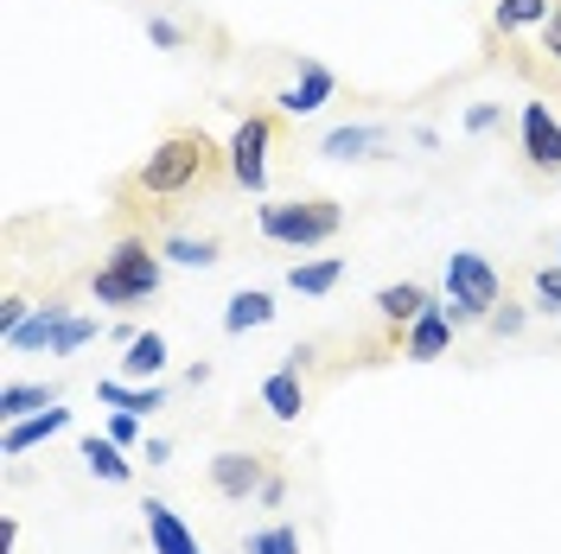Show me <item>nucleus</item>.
<instances>
[{"label":"nucleus","instance_id":"obj_1","mask_svg":"<svg viewBox=\"0 0 561 554\" xmlns=\"http://www.w3.org/2000/svg\"><path fill=\"white\" fill-rule=\"evenodd\" d=\"M230 178V147H217L205 128H173L135 173V192L147 198H198Z\"/></svg>","mask_w":561,"mask_h":554},{"label":"nucleus","instance_id":"obj_2","mask_svg":"<svg viewBox=\"0 0 561 554\" xmlns=\"http://www.w3.org/2000/svg\"><path fill=\"white\" fill-rule=\"evenodd\" d=\"M90 293H96V307L153 300V293H160V255L147 249V236H122V243L108 249V262L90 275Z\"/></svg>","mask_w":561,"mask_h":554},{"label":"nucleus","instance_id":"obj_3","mask_svg":"<svg viewBox=\"0 0 561 554\" xmlns=\"http://www.w3.org/2000/svg\"><path fill=\"white\" fill-rule=\"evenodd\" d=\"M345 210L339 198H280V205H262V236L280 249H319L339 236Z\"/></svg>","mask_w":561,"mask_h":554},{"label":"nucleus","instance_id":"obj_4","mask_svg":"<svg viewBox=\"0 0 561 554\" xmlns=\"http://www.w3.org/2000/svg\"><path fill=\"white\" fill-rule=\"evenodd\" d=\"M497 300H504V280H497V268H491L485 255H472V249L447 255V312H454V325L491 319Z\"/></svg>","mask_w":561,"mask_h":554},{"label":"nucleus","instance_id":"obj_5","mask_svg":"<svg viewBox=\"0 0 561 554\" xmlns=\"http://www.w3.org/2000/svg\"><path fill=\"white\" fill-rule=\"evenodd\" d=\"M275 135H280L275 115H243L237 122V135H230V178L243 192H262L268 185V147H275Z\"/></svg>","mask_w":561,"mask_h":554},{"label":"nucleus","instance_id":"obj_6","mask_svg":"<svg viewBox=\"0 0 561 554\" xmlns=\"http://www.w3.org/2000/svg\"><path fill=\"white\" fill-rule=\"evenodd\" d=\"M268 452H217L210 459V490L224 497V504H249V497H262L268 485Z\"/></svg>","mask_w":561,"mask_h":554},{"label":"nucleus","instance_id":"obj_7","mask_svg":"<svg viewBox=\"0 0 561 554\" xmlns=\"http://www.w3.org/2000/svg\"><path fill=\"white\" fill-rule=\"evenodd\" d=\"M524 160L536 173H561V122L549 103H524Z\"/></svg>","mask_w":561,"mask_h":554},{"label":"nucleus","instance_id":"obj_8","mask_svg":"<svg viewBox=\"0 0 561 554\" xmlns=\"http://www.w3.org/2000/svg\"><path fill=\"white\" fill-rule=\"evenodd\" d=\"M427 307H434V293H427L421 280H389V287H377V319L396 332V350H402V332H409Z\"/></svg>","mask_w":561,"mask_h":554},{"label":"nucleus","instance_id":"obj_9","mask_svg":"<svg viewBox=\"0 0 561 554\" xmlns=\"http://www.w3.org/2000/svg\"><path fill=\"white\" fill-rule=\"evenodd\" d=\"M300 363H307V350H294L287 363H280L275 377L262 382V408L275 420H300L307 415V389H300Z\"/></svg>","mask_w":561,"mask_h":554},{"label":"nucleus","instance_id":"obj_10","mask_svg":"<svg viewBox=\"0 0 561 554\" xmlns=\"http://www.w3.org/2000/svg\"><path fill=\"white\" fill-rule=\"evenodd\" d=\"M447 345H454V312L447 307H427L415 325L402 332V357H409V363H434Z\"/></svg>","mask_w":561,"mask_h":554},{"label":"nucleus","instance_id":"obj_11","mask_svg":"<svg viewBox=\"0 0 561 554\" xmlns=\"http://www.w3.org/2000/svg\"><path fill=\"white\" fill-rule=\"evenodd\" d=\"M140 522H147L153 554H205V549H198V535H192V529L173 517V504H160V497H147V504H140Z\"/></svg>","mask_w":561,"mask_h":554},{"label":"nucleus","instance_id":"obj_12","mask_svg":"<svg viewBox=\"0 0 561 554\" xmlns=\"http://www.w3.org/2000/svg\"><path fill=\"white\" fill-rule=\"evenodd\" d=\"M70 427V408H38V415H26V420H7V440H0V452L7 459H20V452H33V447H45L51 434H65Z\"/></svg>","mask_w":561,"mask_h":554},{"label":"nucleus","instance_id":"obj_13","mask_svg":"<svg viewBox=\"0 0 561 554\" xmlns=\"http://www.w3.org/2000/svg\"><path fill=\"white\" fill-rule=\"evenodd\" d=\"M65 325H70V307H65V300H51V307H33V312H26V325L7 338V350H51Z\"/></svg>","mask_w":561,"mask_h":554},{"label":"nucleus","instance_id":"obj_14","mask_svg":"<svg viewBox=\"0 0 561 554\" xmlns=\"http://www.w3.org/2000/svg\"><path fill=\"white\" fill-rule=\"evenodd\" d=\"M332 90H339V77H332L325 65H313V58H307V65H300V83L280 96V108H287V115H313V108L332 103Z\"/></svg>","mask_w":561,"mask_h":554},{"label":"nucleus","instance_id":"obj_15","mask_svg":"<svg viewBox=\"0 0 561 554\" xmlns=\"http://www.w3.org/2000/svg\"><path fill=\"white\" fill-rule=\"evenodd\" d=\"M383 147H389L383 128H332V135L319 140V153H325V160H377Z\"/></svg>","mask_w":561,"mask_h":554},{"label":"nucleus","instance_id":"obj_16","mask_svg":"<svg viewBox=\"0 0 561 554\" xmlns=\"http://www.w3.org/2000/svg\"><path fill=\"white\" fill-rule=\"evenodd\" d=\"M83 465H90L103 485H128V478H135V465H128V447H115L108 434H103V440H96V434L83 440Z\"/></svg>","mask_w":561,"mask_h":554},{"label":"nucleus","instance_id":"obj_17","mask_svg":"<svg viewBox=\"0 0 561 554\" xmlns=\"http://www.w3.org/2000/svg\"><path fill=\"white\" fill-rule=\"evenodd\" d=\"M96 402H108V408H128V415H153V408H167V389L160 382H147V389H128V382H96Z\"/></svg>","mask_w":561,"mask_h":554},{"label":"nucleus","instance_id":"obj_18","mask_svg":"<svg viewBox=\"0 0 561 554\" xmlns=\"http://www.w3.org/2000/svg\"><path fill=\"white\" fill-rule=\"evenodd\" d=\"M339 280H345V262H339V255H319V262H294V268H287V287H294V293H332V287H339Z\"/></svg>","mask_w":561,"mask_h":554},{"label":"nucleus","instance_id":"obj_19","mask_svg":"<svg viewBox=\"0 0 561 554\" xmlns=\"http://www.w3.org/2000/svg\"><path fill=\"white\" fill-rule=\"evenodd\" d=\"M51 402H58L51 382H7V389H0V415L7 420H26V415H38V408H51Z\"/></svg>","mask_w":561,"mask_h":554},{"label":"nucleus","instance_id":"obj_20","mask_svg":"<svg viewBox=\"0 0 561 554\" xmlns=\"http://www.w3.org/2000/svg\"><path fill=\"white\" fill-rule=\"evenodd\" d=\"M268 319H275V300H268L262 287H243V293L224 307V332L237 338V332H249V325H268Z\"/></svg>","mask_w":561,"mask_h":554},{"label":"nucleus","instance_id":"obj_21","mask_svg":"<svg viewBox=\"0 0 561 554\" xmlns=\"http://www.w3.org/2000/svg\"><path fill=\"white\" fill-rule=\"evenodd\" d=\"M122 370H128V377H160V370H167V338H160V332H140L135 345H128V357H122Z\"/></svg>","mask_w":561,"mask_h":554},{"label":"nucleus","instance_id":"obj_22","mask_svg":"<svg viewBox=\"0 0 561 554\" xmlns=\"http://www.w3.org/2000/svg\"><path fill=\"white\" fill-rule=\"evenodd\" d=\"M556 13V0H497V33H524V26H542Z\"/></svg>","mask_w":561,"mask_h":554},{"label":"nucleus","instance_id":"obj_23","mask_svg":"<svg viewBox=\"0 0 561 554\" xmlns=\"http://www.w3.org/2000/svg\"><path fill=\"white\" fill-rule=\"evenodd\" d=\"M160 255H167V262H185V268H210V262H217V236H167Z\"/></svg>","mask_w":561,"mask_h":554},{"label":"nucleus","instance_id":"obj_24","mask_svg":"<svg viewBox=\"0 0 561 554\" xmlns=\"http://www.w3.org/2000/svg\"><path fill=\"white\" fill-rule=\"evenodd\" d=\"M249 554H300V529L294 522H268L249 535Z\"/></svg>","mask_w":561,"mask_h":554},{"label":"nucleus","instance_id":"obj_25","mask_svg":"<svg viewBox=\"0 0 561 554\" xmlns=\"http://www.w3.org/2000/svg\"><path fill=\"white\" fill-rule=\"evenodd\" d=\"M529 287H536V312H561V262L556 268H536Z\"/></svg>","mask_w":561,"mask_h":554},{"label":"nucleus","instance_id":"obj_26","mask_svg":"<svg viewBox=\"0 0 561 554\" xmlns=\"http://www.w3.org/2000/svg\"><path fill=\"white\" fill-rule=\"evenodd\" d=\"M96 332H103L96 319H77V312H70V325H65V332H58V345H51V350H58V357H70V350H83V345H90Z\"/></svg>","mask_w":561,"mask_h":554},{"label":"nucleus","instance_id":"obj_27","mask_svg":"<svg viewBox=\"0 0 561 554\" xmlns=\"http://www.w3.org/2000/svg\"><path fill=\"white\" fill-rule=\"evenodd\" d=\"M485 325L497 338H517V332H524V307H517V300H497V312H491Z\"/></svg>","mask_w":561,"mask_h":554},{"label":"nucleus","instance_id":"obj_28","mask_svg":"<svg viewBox=\"0 0 561 554\" xmlns=\"http://www.w3.org/2000/svg\"><path fill=\"white\" fill-rule=\"evenodd\" d=\"M135 434H140V415H128V408L108 415V440H115V447H135Z\"/></svg>","mask_w":561,"mask_h":554},{"label":"nucleus","instance_id":"obj_29","mask_svg":"<svg viewBox=\"0 0 561 554\" xmlns=\"http://www.w3.org/2000/svg\"><path fill=\"white\" fill-rule=\"evenodd\" d=\"M466 128H472V135H491V128H497V103H472L466 108Z\"/></svg>","mask_w":561,"mask_h":554},{"label":"nucleus","instance_id":"obj_30","mask_svg":"<svg viewBox=\"0 0 561 554\" xmlns=\"http://www.w3.org/2000/svg\"><path fill=\"white\" fill-rule=\"evenodd\" d=\"M542 51H549V58L561 65V0H556V13L542 20Z\"/></svg>","mask_w":561,"mask_h":554},{"label":"nucleus","instance_id":"obj_31","mask_svg":"<svg viewBox=\"0 0 561 554\" xmlns=\"http://www.w3.org/2000/svg\"><path fill=\"white\" fill-rule=\"evenodd\" d=\"M147 33L160 38V45H167V51H179V45H185V38H179V26H173V20H160V13H153V20H147Z\"/></svg>","mask_w":561,"mask_h":554},{"label":"nucleus","instance_id":"obj_32","mask_svg":"<svg viewBox=\"0 0 561 554\" xmlns=\"http://www.w3.org/2000/svg\"><path fill=\"white\" fill-rule=\"evenodd\" d=\"M280 497H287V478H280V472H268V485H262V504H280Z\"/></svg>","mask_w":561,"mask_h":554},{"label":"nucleus","instance_id":"obj_33","mask_svg":"<svg viewBox=\"0 0 561 554\" xmlns=\"http://www.w3.org/2000/svg\"><path fill=\"white\" fill-rule=\"evenodd\" d=\"M556 262H561V243H556Z\"/></svg>","mask_w":561,"mask_h":554}]
</instances>
